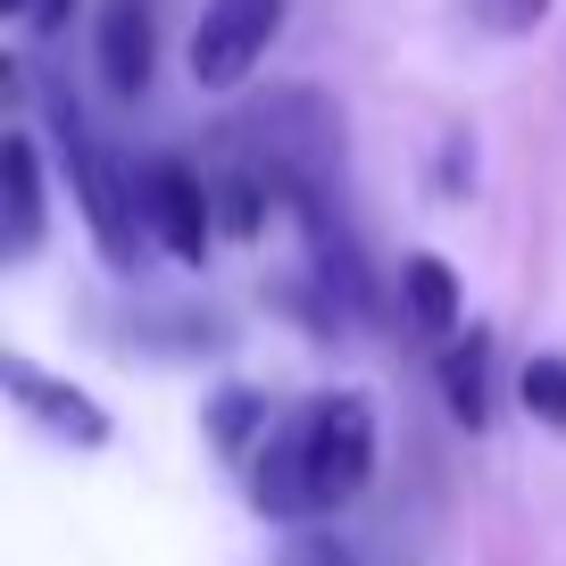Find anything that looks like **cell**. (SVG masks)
<instances>
[{"label":"cell","mask_w":566,"mask_h":566,"mask_svg":"<svg viewBox=\"0 0 566 566\" xmlns=\"http://www.w3.org/2000/svg\"><path fill=\"white\" fill-rule=\"evenodd\" d=\"M516 400H525L542 424H566V358H525V375H516Z\"/></svg>","instance_id":"cell-11"},{"label":"cell","mask_w":566,"mask_h":566,"mask_svg":"<svg viewBox=\"0 0 566 566\" xmlns=\"http://www.w3.org/2000/svg\"><path fill=\"white\" fill-rule=\"evenodd\" d=\"M0 384H9V400H18L25 417L42 424V433H59L67 450H101V442H108V408H101V400H84L75 384H51L34 358L9 350V358H0Z\"/></svg>","instance_id":"cell-5"},{"label":"cell","mask_w":566,"mask_h":566,"mask_svg":"<svg viewBox=\"0 0 566 566\" xmlns=\"http://www.w3.org/2000/svg\"><path fill=\"white\" fill-rule=\"evenodd\" d=\"M142 209H150V242L167 250V259H184V266H200L209 259V242H217V184L200 176V167H184V159H150L142 167Z\"/></svg>","instance_id":"cell-4"},{"label":"cell","mask_w":566,"mask_h":566,"mask_svg":"<svg viewBox=\"0 0 566 566\" xmlns=\"http://www.w3.org/2000/svg\"><path fill=\"white\" fill-rule=\"evenodd\" d=\"M475 9V25H492V34H533V25L549 18V0H467Z\"/></svg>","instance_id":"cell-12"},{"label":"cell","mask_w":566,"mask_h":566,"mask_svg":"<svg viewBox=\"0 0 566 566\" xmlns=\"http://www.w3.org/2000/svg\"><path fill=\"white\" fill-rule=\"evenodd\" d=\"M34 101H42V125H51V142H59V167H67L75 200H84V226H92V242H101V259L117 266V275H134L142 226H150V209H142V184L125 176V159L84 125V108L67 101V84H42Z\"/></svg>","instance_id":"cell-2"},{"label":"cell","mask_w":566,"mask_h":566,"mask_svg":"<svg viewBox=\"0 0 566 566\" xmlns=\"http://www.w3.org/2000/svg\"><path fill=\"white\" fill-rule=\"evenodd\" d=\"M283 566H358V558H350V549L334 542V533H301V542H292V558H283Z\"/></svg>","instance_id":"cell-13"},{"label":"cell","mask_w":566,"mask_h":566,"mask_svg":"<svg viewBox=\"0 0 566 566\" xmlns=\"http://www.w3.org/2000/svg\"><path fill=\"white\" fill-rule=\"evenodd\" d=\"M400 308H408L417 334L450 342V334H459V317H467V292H459V275H450L442 259H408L400 266Z\"/></svg>","instance_id":"cell-8"},{"label":"cell","mask_w":566,"mask_h":566,"mask_svg":"<svg viewBox=\"0 0 566 566\" xmlns=\"http://www.w3.org/2000/svg\"><path fill=\"white\" fill-rule=\"evenodd\" d=\"M367 475H375V408L358 400V391H325V400L292 408V417L266 433L250 492H259V516L301 525V516L350 509V500L367 492Z\"/></svg>","instance_id":"cell-1"},{"label":"cell","mask_w":566,"mask_h":566,"mask_svg":"<svg viewBox=\"0 0 566 566\" xmlns=\"http://www.w3.org/2000/svg\"><path fill=\"white\" fill-rule=\"evenodd\" d=\"M259 417H266V408H259V391H242V384H233V391H217V400H209V442H217V459H242L250 442H266V433H259Z\"/></svg>","instance_id":"cell-10"},{"label":"cell","mask_w":566,"mask_h":566,"mask_svg":"<svg viewBox=\"0 0 566 566\" xmlns=\"http://www.w3.org/2000/svg\"><path fill=\"white\" fill-rule=\"evenodd\" d=\"M275 34H283V0H209L192 25V84L200 92L250 84V67L266 59Z\"/></svg>","instance_id":"cell-3"},{"label":"cell","mask_w":566,"mask_h":566,"mask_svg":"<svg viewBox=\"0 0 566 566\" xmlns=\"http://www.w3.org/2000/svg\"><path fill=\"white\" fill-rule=\"evenodd\" d=\"M0 18H25V0H0Z\"/></svg>","instance_id":"cell-15"},{"label":"cell","mask_w":566,"mask_h":566,"mask_svg":"<svg viewBox=\"0 0 566 566\" xmlns=\"http://www.w3.org/2000/svg\"><path fill=\"white\" fill-rule=\"evenodd\" d=\"M92 59H101V84L117 101H142L150 92V67H159V34H150V9L142 0H101V25H92Z\"/></svg>","instance_id":"cell-6"},{"label":"cell","mask_w":566,"mask_h":566,"mask_svg":"<svg viewBox=\"0 0 566 566\" xmlns=\"http://www.w3.org/2000/svg\"><path fill=\"white\" fill-rule=\"evenodd\" d=\"M0 209H9L0 250H9V259H34V242H42V150H34L25 125L0 142Z\"/></svg>","instance_id":"cell-7"},{"label":"cell","mask_w":566,"mask_h":566,"mask_svg":"<svg viewBox=\"0 0 566 566\" xmlns=\"http://www.w3.org/2000/svg\"><path fill=\"white\" fill-rule=\"evenodd\" d=\"M67 18H75V0H25V34H42V42H51Z\"/></svg>","instance_id":"cell-14"},{"label":"cell","mask_w":566,"mask_h":566,"mask_svg":"<svg viewBox=\"0 0 566 566\" xmlns=\"http://www.w3.org/2000/svg\"><path fill=\"white\" fill-rule=\"evenodd\" d=\"M483 367H492V334L467 325V342H450V350H442V400H450V417H459L467 433L492 424V384H483Z\"/></svg>","instance_id":"cell-9"}]
</instances>
